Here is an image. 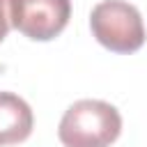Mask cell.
<instances>
[{
    "label": "cell",
    "instance_id": "277c9868",
    "mask_svg": "<svg viewBox=\"0 0 147 147\" xmlns=\"http://www.w3.org/2000/svg\"><path fill=\"white\" fill-rule=\"evenodd\" d=\"M32 126L34 117L28 101L14 92H0V147L28 140Z\"/></svg>",
    "mask_w": 147,
    "mask_h": 147
},
{
    "label": "cell",
    "instance_id": "5b68a950",
    "mask_svg": "<svg viewBox=\"0 0 147 147\" xmlns=\"http://www.w3.org/2000/svg\"><path fill=\"white\" fill-rule=\"evenodd\" d=\"M9 5H11V0H0V41L7 37V32H9V28H11Z\"/></svg>",
    "mask_w": 147,
    "mask_h": 147
},
{
    "label": "cell",
    "instance_id": "3957f363",
    "mask_svg": "<svg viewBox=\"0 0 147 147\" xmlns=\"http://www.w3.org/2000/svg\"><path fill=\"white\" fill-rule=\"evenodd\" d=\"M11 28L32 41L55 39L71 18V0H11Z\"/></svg>",
    "mask_w": 147,
    "mask_h": 147
},
{
    "label": "cell",
    "instance_id": "6da1fadb",
    "mask_svg": "<svg viewBox=\"0 0 147 147\" xmlns=\"http://www.w3.org/2000/svg\"><path fill=\"white\" fill-rule=\"evenodd\" d=\"M119 133V110L101 99H80L71 103L57 126V138L64 147H110Z\"/></svg>",
    "mask_w": 147,
    "mask_h": 147
},
{
    "label": "cell",
    "instance_id": "7a4b0ae2",
    "mask_svg": "<svg viewBox=\"0 0 147 147\" xmlns=\"http://www.w3.org/2000/svg\"><path fill=\"white\" fill-rule=\"evenodd\" d=\"M94 39L113 53H136L145 44V25L136 5L126 0H103L90 14Z\"/></svg>",
    "mask_w": 147,
    "mask_h": 147
}]
</instances>
